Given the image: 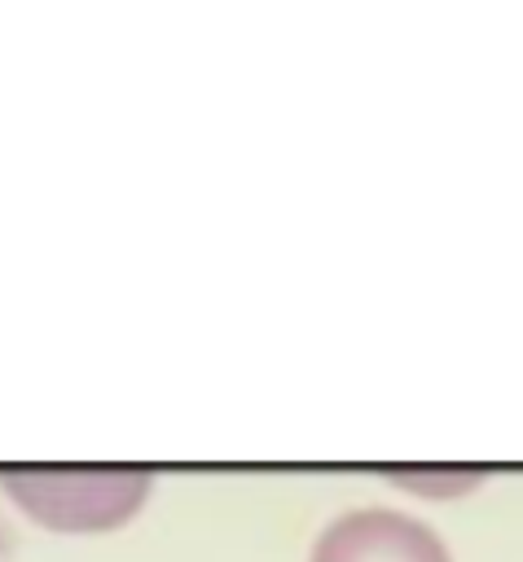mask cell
I'll use <instances>...</instances> for the list:
<instances>
[{
  "label": "cell",
  "instance_id": "obj_1",
  "mask_svg": "<svg viewBox=\"0 0 523 562\" xmlns=\"http://www.w3.org/2000/svg\"><path fill=\"white\" fill-rule=\"evenodd\" d=\"M9 501L48 531H114L132 522L154 487L149 470H0Z\"/></svg>",
  "mask_w": 523,
  "mask_h": 562
},
{
  "label": "cell",
  "instance_id": "obj_2",
  "mask_svg": "<svg viewBox=\"0 0 523 562\" xmlns=\"http://www.w3.org/2000/svg\"><path fill=\"white\" fill-rule=\"evenodd\" d=\"M308 562H453V553L422 518L360 505L325 522Z\"/></svg>",
  "mask_w": 523,
  "mask_h": 562
}]
</instances>
